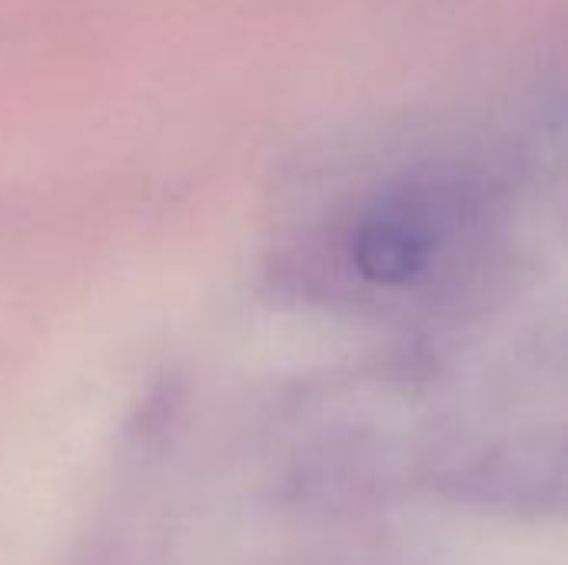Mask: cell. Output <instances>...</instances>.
<instances>
[{
	"mask_svg": "<svg viewBox=\"0 0 568 565\" xmlns=\"http://www.w3.org/2000/svg\"><path fill=\"white\" fill-rule=\"evenodd\" d=\"M433 203L429 193H403L369 213L353 240L359 273L386 286L409 283L433 253Z\"/></svg>",
	"mask_w": 568,
	"mask_h": 565,
	"instance_id": "6da1fadb",
	"label": "cell"
}]
</instances>
